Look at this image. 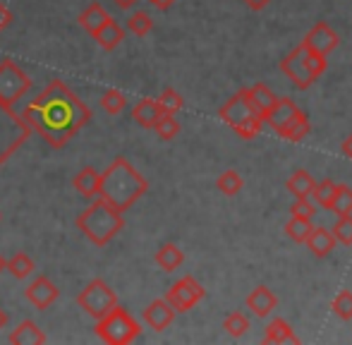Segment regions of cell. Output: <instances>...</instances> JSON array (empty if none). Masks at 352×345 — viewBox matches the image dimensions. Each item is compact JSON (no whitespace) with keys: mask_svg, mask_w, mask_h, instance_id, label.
<instances>
[{"mask_svg":"<svg viewBox=\"0 0 352 345\" xmlns=\"http://www.w3.org/2000/svg\"><path fill=\"white\" fill-rule=\"evenodd\" d=\"M27 118L46 135L53 146H63L87 122L89 111L60 85V96L53 98V91L48 89L27 108Z\"/></svg>","mask_w":352,"mask_h":345,"instance_id":"6da1fadb","label":"cell"},{"mask_svg":"<svg viewBox=\"0 0 352 345\" xmlns=\"http://www.w3.org/2000/svg\"><path fill=\"white\" fill-rule=\"evenodd\" d=\"M148 190L146 177L142 175L125 156H118L111 161L106 170L101 172V187L98 197L118 211H127L137 199H142Z\"/></svg>","mask_w":352,"mask_h":345,"instance_id":"7a4b0ae2","label":"cell"},{"mask_svg":"<svg viewBox=\"0 0 352 345\" xmlns=\"http://www.w3.org/2000/svg\"><path fill=\"white\" fill-rule=\"evenodd\" d=\"M74 225L79 228V233H84V238L89 243H94L96 247H106L122 228H125V219L122 211L113 209L108 201H103L98 197V201H91L82 214L77 216Z\"/></svg>","mask_w":352,"mask_h":345,"instance_id":"3957f363","label":"cell"},{"mask_svg":"<svg viewBox=\"0 0 352 345\" xmlns=\"http://www.w3.org/2000/svg\"><path fill=\"white\" fill-rule=\"evenodd\" d=\"M218 115H221V120L226 122V125H230L242 140H254V137L259 135L261 125H264V118H261V113L254 108L247 89H242V91H237L232 98H228V103L218 111Z\"/></svg>","mask_w":352,"mask_h":345,"instance_id":"277c9868","label":"cell"},{"mask_svg":"<svg viewBox=\"0 0 352 345\" xmlns=\"http://www.w3.org/2000/svg\"><path fill=\"white\" fill-rule=\"evenodd\" d=\"M329 63H326V56H316V53H309L305 46H295L285 58L280 60V70L283 75H287V80L292 82L297 89H309L326 72Z\"/></svg>","mask_w":352,"mask_h":345,"instance_id":"5b68a950","label":"cell"},{"mask_svg":"<svg viewBox=\"0 0 352 345\" xmlns=\"http://www.w3.org/2000/svg\"><path fill=\"white\" fill-rule=\"evenodd\" d=\"M142 333V326L120 304L113 307L103 319L96 322V336L108 345H127Z\"/></svg>","mask_w":352,"mask_h":345,"instance_id":"8992f818","label":"cell"},{"mask_svg":"<svg viewBox=\"0 0 352 345\" xmlns=\"http://www.w3.org/2000/svg\"><path fill=\"white\" fill-rule=\"evenodd\" d=\"M77 304L98 322L103 319L113 307H118V295L111 290V285L101 278H94L91 283L87 285L84 290H79L77 295Z\"/></svg>","mask_w":352,"mask_h":345,"instance_id":"52a82bcc","label":"cell"},{"mask_svg":"<svg viewBox=\"0 0 352 345\" xmlns=\"http://www.w3.org/2000/svg\"><path fill=\"white\" fill-rule=\"evenodd\" d=\"M32 89V80L27 72H22L12 60L5 58L0 63V106L12 115V106Z\"/></svg>","mask_w":352,"mask_h":345,"instance_id":"ba28073f","label":"cell"},{"mask_svg":"<svg viewBox=\"0 0 352 345\" xmlns=\"http://www.w3.org/2000/svg\"><path fill=\"white\" fill-rule=\"evenodd\" d=\"M204 295H206L204 285L195 276H185V278L175 280L170 285V290L166 293V300L170 302V307L175 312H190V309H195L204 300Z\"/></svg>","mask_w":352,"mask_h":345,"instance_id":"9c48e42d","label":"cell"},{"mask_svg":"<svg viewBox=\"0 0 352 345\" xmlns=\"http://www.w3.org/2000/svg\"><path fill=\"white\" fill-rule=\"evenodd\" d=\"M338 43H340L338 34H336V29L329 22H316L307 32V36L302 38V46L309 53H316V56H329L331 51L338 48Z\"/></svg>","mask_w":352,"mask_h":345,"instance_id":"30bf717a","label":"cell"},{"mask_svg":"<svg viewBox=\"0 0 352 345\" xmlns=\"http://www.w3.org/2000/svg\"><path fill=\"white\" fill-rule=\"evenodd\" d=\"M300 113L302 111L297 108V103L292 101V98H276L274 106L264 113V122H269V125L283 137L287 132V127L292 125V120H295Z\"/></svg>","mask_w":352,"mask_h":345,"instance_id":"8fae6325","label":"cell"},{"mask_svg":"<svg viewBox=\"0 0 352 345\" xmlns=\"http://www.w3.org/2000/svg\"><path fill=\"white\" fill-rule=\"evenodd\" d=\"M24 295H27V300L36 309H48L58 300L60 290H58L56 285H53V280L48 278V276H38V278H34L32 283L27 285Z\"/></svg>","mask_w":352,"mask_h":345,"instance_id":"7c38bea8","label":"cell"},{"mask_svg":"<svg viewBox=\"0 0 352 345\" xmlns=\"http://www.w3.org/2000/svg\"><path fill=\"white\" fill-rule=\"evenodd\" d=\"M175 314L177 312L170 307V302H168L166 298L153 300V302L144 309V324H146L148 329H153V331H166L173 324V319H175Z\"/></svg>","mask_w":352,"mask_h":345,"instance_id":"4fadbf2b","label":"cell"},{"mask_svg":"<svg viewBox=\"0 0 352 345\" xmlns=\"http://www.w3.org/2000/svg\"><path fill=\"white\" fill-rule=\"evenodd\" d=\"M278 307V298H276V293L271 288H266V285H259V288H254L250 295H247V309H250L254 317H269L274 309Z\"/></svg>","mask_w":352,"mask_h":345,"instance_id":"5bb4252c","label":"cell"},{"mask_svg":"<svg viewBox=\"0 0 352 345\" xmlns=\"http://www.w3.org/2000/svg\"><path fill=\"white\" fill-rule=\"evenodd\" d=\"M108 19H111V14L106 12V8H103L101 3H91L82 14H79L77 22H79V27L89 34V36H96V34L106 27Z\"/></svg>","mask_w":352,"mask_h":345,"instance_id":"9a60e30c","label":"cell"},{"mask_svg":"<svg viewBox=\"0 0 352 345\" xmlns=\"http://www.w3.org/2000/svg\"><path fill=\"white\" fill-rule=\"evenodd\" d=\"M72 187L79 192V197L94 199V197H98V187H101V172L91 168V166H87V168H82L72 177Z\"/></svg>","mask_w":352,"mask_h":345,"instance_id":"2e32d148","label":"cell"},{"mask_svg":"<svg viewBox=\"0 0 352 345\" xmlns=\"http://www.w3.org/2000/svg\"><path fill=\"white\" fill-rule=\"evenodd\" d=\"M305 245L309 247V252L314 254V257L324 259L336 249V238L329 228H321L319 225V228H311V233H309V238L305 240Z\"/></svg>","mask_w":352,"mask_h":345,"instance_id":"e0dca14e","label":"cell"},{"mask_svg":"<svg viewBox=\"0 0 352 345\" xmlns=\"http://www.w3.org/2000/svg\"><path fill=\"white\" fill-rule=\"evenodd\" d=\"M8 341L12 345H41V343H46V333L38 329L36 322L27 319V322H22L17 329H12Z\"/></svg>","mask_w":352,"mask_h":345,"instance_id":"ac0fdd59","label":"cell"},{"mask_svg":"<svg viewBox=\"0 0 352 345\" xmlns=\"http://www.w3.org/2000/svg\"><path fill=\"white\" fill-rule=\"evenodd\" d=\"M161 108H158V101L156 98H142L135 108H132V120L137 122L144 130H153L156 120L161 118Z\"/></svg>","mask_w":352,"mask_h":345,"instance_id":"d6986e66","label":"cell"},{"mask_svg":"<svg viewBox=\"0 0 352 345\" xmlns=\"http://www.w3.org/2000/svg\"><path fill=\"white\" fill-rule=\"evenodd\" d=\"M264 343H300V336L295 333V329L285 322V319L276 317L269 322V326L264 329Z\"/></svg>","mask_w":352,"mask_h":345,"instance_id":"ffe728a7","label":"cell"},{"mask_svg":"<svg viewBox=\"0 0 352 345\" xmlns=\"http://www.w3.org/2000/svg\"><path fill=\"white\" fill-rule=\"evenodd\" d=\"M153 261H156L158 269H163V271H168V274H170V271H175V269H180V266H182V261H185V252H182L175 243H166V245H161V247L156 249Z\"/></svg>","mask_w":352,"mask_h":345,"instance_id":"44dd1931","label":"cell"},{"mask_svg":"<svg viewBox=\"0 0 352 345\" xmlns=\"http://www.w3.org/2000/svg\"><path fill=\"white\" fill-rule=\"evenodd\" d=\"M314 182L316 180L311 177L309 170L300 168V170H295L290 177H287L285 187H287V192L295 197V199H309L311 190H314Z\"/></svg>","mask_w":352,"mask_h":345,"instance_id":"7402d4cb","label":"cell"},{"mask_svg":"<svg viewBox=\"0 0 352 345\" xmlns=\"http://www.w3.org/2000/svg\"><path fill=\"white\" fill-rule=\"evenodd\" d=\"M94 38H96V43L103 48V51H116V48L125 41V29H122L120 24L111 17L106 22V27H103Z\"/></svg>","mask_w":352,"mask_h":345,"instance_id":"603a6c76","label":"cell"},{"mask_svg":"<svg viewBox=\"0 0 352 345\" xmlns=\"http://www.w3.org/2000/svg\"><path fill=\"white\" fill-rule=\"evenodd\" d=\"M247 93H250V98H252V103H254V108L261 113V118H264V113L269 111V108L276 103V98H278L274 91H271V87L264 85V82H256L254 87L247 89Z\"/></svg>","mask_w":352,"mask_h":345,"instance_id":"cb8c5ba5","label":"cell"},{"mask_svg":"<svg viewBox=\"0 0 352 345\" xmlns=\"http://www.w3.org/2000/svg\"><path fill=\"white\" fill-rule=\"evenodd\" d=\"M223 329L230 338H242L250 331V317H247L242 309H232L230 314H226L223 319Z\"/></svg>","mask_w":352,"mask_h":345,"instance_id":"d4e9b609","label":"cell"},{"mask_svg":"<svg viewBox=\"0 0 352 345\" xmlns=\"http://www.w3.org/2000/svg\"><path fill=\"white\" fill-rule=\"evenodd\" d=\"M336 190H338V185H336L331 177H326V180H321V182H314V190H311L309 199L314 201L316 206H321V209H331Z\"/></svg>","mask_w":352,"mask_h":345,"instance_id":"484cf974","label":"cell"},{"mask_svg":"<svg viewBox=\"0 0 352 345\" xmlns=\"http://www.w3.org/2000/svg\"><path fill=\"white\" fill-rule=\"evenodd\" d=\"M242 187H245V180H242V175L237 170H223L221 175H218V180H216V190L221 192V194H226V197L240 194Z\"/></svg>","mask_w":352,"mask_h":345,"instance_id":"4316f807","label":"cell"},{"mask_svg":"<svg viewBox=\"0 0 352 345\" xmlns=\"http://www.w3.org/2000/svg\"><path fill=\"white\" fill-rule=\"evenodd\" d=\"M5 271H10V274L14 276V278H29V276L34 274V259L29 257V254L24 252H17L12 259L5 261Z\"/></svg>","mask_w":352,"mask_h":345,"instance_id":"83f0119b","label":"cell"},{"mask_svg":"<svg viewBox=\"0 0 352 345\" xmlns=\"http://www.w3.org/2000/svg\"><path fill=\"white\" fill-rule=\"evenodd\" d=\"M311 228H314V225H311L309 219H295V216H292V219L285 223L287 238H290L292 243H297V245H305V240L309 238Z\"/></svg>","mask_w":352,"mask_h":345,"instance_id":"f1b7e54d","label":"cell"},{"mask_svg":"<svg viewBox=\"0 0 352 345\" xmlns=\"http://www.w3.org/2000/svg\"><path fill=\"white\" fill-rule=\"evenodd\" d=\"M158 101V108H161V113H166V115H175V113L182 111V106H185V98L180 96V93L175 91V89H163V93L156 98Z\"/></svg>","mask_w":352,"mask_h":345,"instance_id":"f546056e","label":"cell"},{"mask_svg":"<svg viewBox=\"0 0 352 345\" xmlns=\"http://www.w3.org/2000/svg\"><path fill=\"white\" fill-rule=\"evenodd\" d=\"M125 106H127V98L122 91H118V89H108V91H103L101 108L108 113V115H120V113L125 111Z\"/></svg>","mask_w":352,"mask_h":345,"instance_id":"4dcf8cb0","label":"cell"},{"mask_svg":"<svg viewBox=\"0 0 352 345\" xmlns=\"http://www.w3.org/2000/svg\"><path fill=\"white\" fill-rule=\"evenodd\" d=\"M153 130H156L158 140L170 142L180 135V122L175 120V115H166V113H163V115L156 120V125H153Z\"/></svg>","mask_w":352,"mask_h":345,"instance_id":"1f68e13d","label":"cell"},{"mask_svg":"<svg viewBox=\"0 0 352 345\" xmlns=\"http://www.w3.org/2000/svg\"><path fill=\"white\" fill-rule=\"evenodd\" d=\"M329 211H333L336 216L352 214V187L338 185V190H336V197H333V204H331Z\"/></svg>","mask_w":352,"mask_h":345,"instance_id":"d6a6232c","label":"cell"},{"mask_svg":"<svg viewBox=\"0 0 352 345\" xmlns=\"http://www.w3.org/2000/svg\"><path fill=\"white\" fill-rule=\"evenodd\" d=\"M331 233H333L336 243L345 245V247H352V214L338 216L336 223H333V228H331Z\"/></svg>","mask_w":352,"mask_h":345,"instance_id":"836d02e7","label":"cell"},{"mask_svg":"<svg viewBox=\"0 0 352 345\" xmlns=\"http://www.w3.org/2000/svg\"><path fill=\"white\" fill-rule=\"evenodd\" d=\"M331 309H333V314L338 319L350 322L352 319V290H340V293L333 298V302H331Z\"/></svg>","mask_w":352,"mask_h":345,"instance_id":"e575fe53","label":"cell"},{"mask_svg":"<svg viewBox=\"0 0 352 345\" xmlns=\"http://www.w3.org/2000/svg\"><path fill=\"white\" fill-rule=\"evenodd\" d=\"M127 29H130L135 36H146V34H151L153 29V19L148 17L146 12H132L130 17H127Z\"/></svg>","mask_w":352,"mask_h":345,"instance_id":"d590c367","label":"cell"},{"mask_svg":"<svg viewBox=\"0 0 352 345\" xmlns=\"http://www.w3.org/2000/svg\"><path fill=\"white\" fill-rule=\"evenodd\" d=\"M309 130H311V125H309V120H307L305 111H302L300 115L295 118V122H292V125L287 127V132H285V137H283V140H287V142H302L307 135H309Z\"/></svg>","mask_w":352,"mask_h":345,"instance_id":"8d00e7d4","label":"cell"},{"mask_svg":"<svg viewBox=\"0 0 352 345\" xmlns=\"http://www.w3.org/2000/svg\"><path fill=\"white\" fill-rule=\"evenodd\" d=\"M314 211H316V204L309 199H295L290 206V214L295 216V219H314Z\"/></svg>","mask_w":352,"mask_h":345,"instance_id":"74e56055","label":"cell"},{"mask_svg":"<svg viewBox=\"0 0 352 345\" xmlns=\"http://www.w3.org/2000/svg\"><path fill=\"white\" fill-rule=\"evenodd\" d=\"M10 24H12V12H10L3 3H0V32H5Z\"/></svg>","mask_w":352,"mask_h":345,"instance_id":"f35d334b","label":"cell"},{"mask_svg":"<svg viewBox=\"0 0 352 345\" xmlns=\"http://www.w3.org/2000/svg\"><path fill=\"white\" fill-rule=\"evenodd\" d=\"M242 3H245L250 10H254V12H261L264 8H269L271 0H242Z\"/></svg>","mask_w":352,"mask_h":345,"instance_id":"ab89813d","label":"cell"},{"mask_svg":"<svg viewBox=\"0 0 352 345\" xmlns=\"http://www.w3.org/2000/svg\"><path fill=\"white\" fill-rule=\"evenodd\" d=\"M340 151H343L345 159H350V161H352V135H348V137L343 140V144H340Z\"/></svg>","mask_w":352,"mask_h":345,"instance_id":"60d3db41","label":"cell"},{"mask_svg":"<svg viewBox=\"0 0 352 345\" xmlns=\"http://www.w3.org/2000/svg\"><path fill=\"white\" fill-rule=\"evenodd\" d=\"M148 3H153L158 10H168V8H173V5H175L177 0H148Z\"/></svg>","mask_w":352,"mask_h":345,"instance_id":"b9f144b4","label":"cell"},{"mask_svg":"<svg viewBox=\"0 0 352 345\" xmlns=\"http://www.w3.org/2000/svg\"><path fill=\"white\" fill-rule=\"evenodd\" d=\"M113 3H116L120 10H130V8H135V5H137V0H113Z\"/></svg>","mask_w":352,"mask_h":345,"instance_id":"7bdbcfd3","label":"cell"},{"mask_svg":"<svg viewBox=\"0 0 352 345\" xmlns=\"http://www.w3.org/2000/svg\"><path fill=\"white\" fill-rule=\"evenodd\" d=\"M5 324H8V314H5L3 309H0V329H3Z\"/></svg>","mask_w":352,"mask_h":345,"instance_id":"ee69618b","label":"cell"},{"mask_svg":"<svg viewBox=\"0 0 352 345\" xmlns=\"http://www.w3.org/2000/svg\"><path fill=\"white\" fill-rule=\"evenodd\" d=\"M3 269H5V259L0 257V274H3Z\"/></svg>","mask_w":352,"mask_h":345,"instance_id":"f6af8a7d","label":"cell"}]
</instances>
